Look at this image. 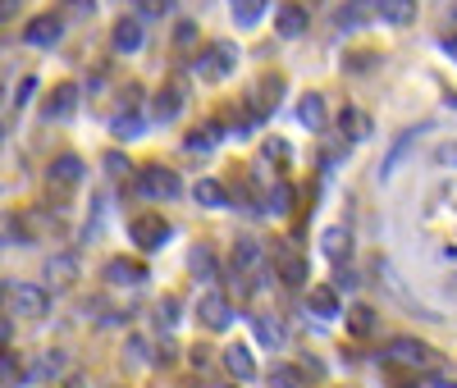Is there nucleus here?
Here are the masks:
<instances>
[{
    "mask_svg": "<svg viewBox=\"0 0 457 388\" xmlns=\"http://www.w3.org/2000/svg\"><path fill=\"white\" fill-rule=\"evenodd\" d=\"M238 69V46L234 42H211L202 55H197V73L211 78V83H220V78H228Z\"/></svg>",
    "mask_w": 457,
    "mask_h": 388,
    "instance_id": "3",
    "label": "nucleus"
},
{
    "mask_svg": "<svg viewBox=\"0 0 457 388\" xmlns=\"http://www.w3.org/2000/svg\"><path fill=\"white\" fill-rule=\"evenodd\" d=\"M193 275H202V279H215V256H211L206 247H197V252H193Z\"/></svg>",
    "mask_w": 457,
    "mask_h": 388,
    "instance_id": "33",
    "label": "nucleus"
},
{
    "mask_svg": "<svg viewBox=\"0 0 457 388\" xmlns=\"http://www.w3.org/2000/svg\"><path fill=\"white\" fill-rule=\"evenodd\" d=\"M211 146H215V128H197L187 137V151H211Z\"/></svg>",
    "mask_w": 457,
    "mask_h": 388,
    "instance_id": "38",
    "label": "nucleus"
},
{
    "mask_svg": "<svg viewBox=\"0 0 457 388\" xmlns=\"http://www.w3.org/2000/svg\"><path fill=\"white\" fill-rule=\"evenodd\" d=\"M288 202H293V192H288V183H275L270 192H265V211H270V215H288V211H293Z\"/></svg>",
    "mask_w": 457,
    "mask_h": 388,
    "instance_id": "30",
    "label": "nucleus"
},
{
    "mask_svg": "<svg viewBox=\"0 0 457 388\" xmlns=\"http://www.w3.org/2000/svg\"><path fill=\"white\" fill-rule=\"evenodd\" d=\"M60 375H69V352L64 347H46V352L37 357V366L28 370V379H60Z\"/></svg>",
    "mask_w": 457,
    "mask_h": 388,
    "instance_id": "11",
    "label": "nucleus"
},
{
    "mask_svg": "<svg viewBox=\"0 0 457 388\" xmlns=\"http://www.w3.org/2000/svg\"><path fill=\"white\" fill-rule=\"evenodd\" d=\"M156 325H161V329H174V325H179V301H174V297H165V301L156 306Z\"/></svg>",
    "mask_w": 457,
    "mask_h": 388,
    "instance_id": "34",
    "label": "nucleus"
},
{
    "mask_svg": "<svg viewBox=\"0 0 457 388\" xmlns=\"http://www.w3.org/2000/svg\"><path fill=\"white\" fill-rule=\"evenodd\" d=\"M19 379H28L19 352H0V388H19Z\"/></svg>",
    "mask_w": 457,
    "mask_h": 388,
    "instance_id": "27",
    "label": "nucleus"
},
{
    "mask_svg": "<svg viewBox=\"0 0 457 388\" xmlns=\"http://www.w3.org/2000/svg\"><path fill=\"white\" fill-rule=\"evenodd\" d=\"M265 5H270V0H228V10H234V23L238 28H256L265 19Z\"/></svg>",
    "mask_w": 457,
    "mask_h": 388,
    "instance_id": "20",
    "label": "nucleus"
},
{
    "mask_svg": "<svg viewBox=\"0 0 457 388\" xmlns=\"http://www.w3.org/2000/svg\"><path fill=\"white\" fill-rule=\"evenodd\" d=\"M179 192H183V183H179V174H174V169H165V165H146V169L137 174V197L174 202Z\"/></svg>",
    "mask_w": 457,
    "mask_h": 388,
    "instance_id": "1",
    "label": "nucleus"
},
{
    "mask_svg": "<svg viewBox=\"0 0 457 388\" xmlns=\"http://www.w3.org/2000/svg\"><path fill=\"white\" fill-rule=\"evenodd\" d=\"M193 197H197V206H211V211H224V206H228V192H224V183H215V178H202V183L193 187Z\"/></svg>",
    "mask_w": 457,
    "mask_h": 388,
    "instance_id": "21",
    "label": "nucleus"
},
{
    "mask_svg": "<svg viewBox=\"0 0 457 388\" xmlns=\"http://www.w3.org/2000/svg\"><path fill=\"white\" fill-rule=\"evenodd\" d=\"M0 101H5V83H0Z\"/></svg>",
    "mask_w": 457,
    "mask_h": 388,
    "instance_id": "47",
    "label": "nucleus"
},
{
    "mask_svg": "<svg viewBox=\"0 0 457 388\" xmlns=\"http://www.w3.org/2000/svg\"><path fill=\"white\" fill-rule=\"evenodd\" d=\"M197 320L206 325V329H215V334H224L228 325H234V301H228L224 293H202V301H197Z\"/></svg>",
    "mask_w": 457,
    "mask_h": 388,
    "instance_id": "5",
    "label": "nucleus"
},
{
    "mask_svg": "<svg viewBox=\"0 0 457 388\" xmlns=\"http://www.w3.org/2000/svg\"><path fill=\"white\" fill-rule=\"evenodd\" d=\"M0 146H5V124H0Z\"/></svg>",
    "mask_w": 457,
    "mask_h": 388,
    "instance_id": "45",
    "label": "nucleus"
},
{
    "mask_svg": "<svg viewBox=\"0 0 457 388\" xmlns=\"http://www.w3.org/2000/svg\"><path fill=\"white\" fill-rule=\"evenodd\" d=\"M338 128H343V137H353V142H361V137H370V120L357 110V105H348L338 114Z\"/></svg>",
    "mask_w": 457,
    "mask_h": 388,
    "instance_id": "22",
    "label": "nucleus"
},
{
    "mask_svg": "<svg viewBox=\"0 0 457 388\" xmlns=\"http://www.w3.org/2000/svg\"><path fill=\"white\" fill-rule=\"evenodd\" d=\"M142 128H146V124H142V114H137V110H120V114L110 120V133L120 137V142H137Z\"/></svg>",
    "mask_w": 457,
    "mask_h": 388,
    "instance_id": "19",
    "label": "nucleus"
},
{
    "mask_svg": "<svg viewBox=\"0 0 457 388\" xmlns=\"http://www.w3.org/2000/svg\"><path fill=\"white\" fill-rule=\"evenodd\" d=\"M256 265H261V243L256 238H238L234 243V269L247 275V269H256Z\"/></svg>",
    "mask_w": 457,
    "mask_h": 388,
    "instance_id": "23",
    "label": "nucleus"
},
{
    "mask_svg": "<svg viewBox=\"0 0 457 388\" xmlns=\"http://www.w3.org/2000/svg\"><path fill=\"white\" fill-rule=\"evenodd\" d=\"M312 310H316L320 320H334V316H343L338 293H334V288H312Z\"/></svg>",
    "mask_w": 457,
    "mask_h": 388,
    "instance_id": "26",
    "label": "nucleus"
},
{
    "mask_svg": "<svg viewBox=\"0 0 457 388\" xmlns=\"http://www.w3.org/2000/svg\"><path fill=\"white\" fill-rule=\"evenodd\" d=\"M51 310V293L42 288V284H19V288H10V316H19V320H42Z\"/></svg>",
    "mask_w": 457,
    "mask_h": 388,
    "instance_id": "2",
    "label": "nucleus"
},
{
    "mask_svg": "<svg viewBox=\"0 0 457 388\" xmlns=\"http://www.w3.org/2000/svg\"><path fill=\"white\" fill-rule=\"evenodd\" d=\"M279 269H284V284H302L307 279V265H302V256H279Z\"/></svg>",
    "mask_w": 457,
    "mask_h": 388,
    "instance_id": "32",
    "label": "nucleus"
},
{
    "mask_svg": "<svg viewBox=\"0 0 457 388\" xmlns=\"http://www.w3.org/2000/svg\"><path fill=\"white\" fill-rule=\"evenodd\" d=\"M297 120H302V128H312V133H320L325 128V120H329V114H325V96H302V105H297Z\"/></svg>",
    "mask_w": 457,
    "mask_h": 388,
    "instance_id": "18",
    "label": "nucleus"
},
{
    "mask_svg": "<svg viewBox=\"0 0 457 388\" xmlns=\"http://www.w3.org/2000/svg\"><path fill=\"white\" fill-rule=\"evenodd\" d=\"M270 388H302V370L297 366H275L270 370Z\"/></svg>",
    "mask_w": 457,
    "mask_h": 388,
    "instance_id": "31",
    "label": "nucleus"
},
{
    "mask_svg": "<svg viewBox=\"0 0 457 388\" xmlns=\"http://www.w3.org/2000/svg\"><path fill=\"white\" fill-rule=\"evenodd\" d=\"M137 19H161V14H170L174 10V0H137Z\"/></svg>",
    "mask_w": 457,
    "mask_h": 388,
    "instance_id": "35",
    "label": "nucleus"
},
{
    "mask_svg": "<svg viewBox=\"0 0 457 388\" xmlns=\"http://www.w3.org/2000/svg\"><path fill=\"white\" fill-rule=\"evenodd\" d=\"M224 370L234 375V379H252V375H256L252 347H247V343H228V347H224Z\"/></svg>",
    "mask_w": 457,
    "mask_h": 388,
    "instance_id": "12",
    "label": "nucleus"
},
{
    "mask_svg": "<svg viewBox=\"0 0 457 388\" xmlns=\"http://www.w3.org/2000/svg\"><path fill=\"white\" fill-rule=\"evenodd\" d=\"M105 169H110L114 178H124V174H129V161H124L120 151H110V155H105Z\"/></svg>",
    "mask_w": 457,
    "mask_h": 388,
    "instance_id": "40",
    "label": "nucleus"
},
{
    "mask_svg": "<svg viewBox=\"0 0 457 388\" xmlns=\"http://www.w3.org/2000/svg\"><path fill=\"white\" fill-rule=\"evenodd\" d=\"M129 233H133V243H137L142 252H161V247L170 243V219H165V215H137V219L129 224Z\"/></svg>",
    "mask_w": 457,
    "mask_h": 388,
    "instance_id": "4",
    "label": "nucleus"
},
{
    "mask_svg": "<svg viewBox=\"0 0 457 388\" xmlns=\"http://www.w3.org/2000/svg\"><path fill=\"white\" fill-rule=\"evenodd\" d=\"M389 366H407V370H426L430 366V347L421 338H394L389 352H385Z\"/></svg>",
    "mask_w": 457,
    "mask_h": 388,
    "instance_id": "6",
    "label": "nucleus"
},
{
    "mask_svg": "<svg viewBox=\"0 0 457 388\" xmlns=\"http://www.w3.org/2000/svg\"><path fill=\"white\" fill-rule=\"evenodd\" d=\"M19 10H23V0H0V23L19 19Z\"/></svg>",
    "mask_w": 457,
    "mask_h": 388,
    "instance_id": "41",
    "label": "nucleus"
},
{
    "mask_svg": "<svg viewBox=\"0 0 457 388\" xmlns=\"http://www.w3.org/2000/svg\"><path fill=\"white\" fill-rule=\"evenodd\" d=\"M370 14V0H348V5L338 10V28H361Z\"/></svg>",
    "mask_w": 457,
    "mask_h": 388,
    "instance_id": "28",
    "label": "nucleus"
},
{
    "mask_svg": "<svg viewBox=\"0 0 457 388\" xmlns=\"http://www.w3.org/2000/svg\"><path fill=\"white\" fill-rule=\"evenodd\" d=\"M60 388H83V375H69V379H64Z\"/></svg>",
    "mask_w": 457,
    "mask_h": 388,
    "instance_id": "42",
    "label": "nucleus"
},
{
    "mask_svg": "<svg viewBox=\"0 0 457 388\" xmlns=\"http://www.w3.org/2000/svg\"><path fill=\"white\" fill-rule=\"evenodd\" d=\"M46 279H51L55 288H69L73 279H79V256H69V252L51 256V260H46Z\"/></svg>",
    "mask_w": 457,
    "mask_h": 388,
    "instance_id": "17",
    "label": "nucleus"
},
{
    "mask_svg": "<svg viewBox=\"0 0 457 388\" xmlns=\"http://www.w3.org/2000/svg\"><path fill=\"white\" fill-rule=\"evenodd\" d=\"M435 165H444V169H457V142H444V146H435Z\"/></svg>",
    "mask_w": 457,
    "mask_h": 388,
    "instance_id": "37",
    "label": "nucleus"
},
{
    "mask_svg": "<svg viewBox=\"0 0 457 388\" xmlns=\"http://www.w3.org/2000/svg\"><path fill=\"white\" fill-rule=\"evenodd\" d=\"M64 37V23L55 19V14H42V19H32L28 28H23V42L28 46H55Z\"/></svg>",
    "mask_w": 457,
    "mask_h": 388,
    "instance_id": "8",
    "label": "nucleus"
},
{
    "mask_svg": "<svg viewBox=\"0 0 457 388\" xmlns=\"http://www.w3.org/2000/svg\"><path fill=\"white\" fill-rule=\"evenodd\" d=\"M256 334H261L265 343H284V325H279V320H265V316H261V320H256Z\"/></svg>",
    "mask_w": 457,
    "mask_h": 388,
    "instance_id": "36",
    "label": "nucleus"
},
{
    "mask_svg": "<svg viewBox=\"0 0 457 388\" xmlns=\"http://www.w3.org/2000/svg\"><path fill=\"white\" fill-rule=\"evenodd\" d=\"M73 110H79V87L73 83H60L46 101V120H73Z\"/></svg>",
    "mask_w": 457,
    "mask_h": 388,
    "instance_id": "13",
    "label": "nucleus"
},
{
    "mask_svg": "<svg viewBox=\"0 0 457 388\" xmlns=\"http://www.w3.org/2000/svg\"><path fill=\"white\" fill-rule=\"evenodd\" d=\"M142 37H146L142 19H120V23H114V32H110V46L120 51V55H133L142 46Z\"/></svg>",
    "mask_w": 457,
    "mask_h": 388,
    "instance_id": "10",
    "label": "nucleus"
},
{
    "mask_svg": "<svg viewBox=\"0 0 457 388\" xmlns=\"http://www.w3.org/2000/svg\"><path fill=\"white\" fill-rule=\"evenodd\" d=\"M430 388H457V379H435Z\"/></svg>",
    "mask_w": 457,
    "mask_h": 388,
    "instance_id": "44",
    "label": "nucleus"
},
{
    "mask_svg": "<svg viewBox=\"0 0 457 388\" xmlns=\"http://www.w3.org/2000/svg\"><path fill=\"white\" fill-rule=\"evenodd\" d=\"M370 329H375V310H370V306H353V310H348V334L366 338Z\"/></svg>",
    "mask_w": 457,
    "mask_h": 388,
    "instance_id": "29",
    "label": "nucleus"
},
{
    "mask_svg": "<svg viewBox=\"0 0 457 388\" xmlns=\"http://www.w3.org/2000/svg\"><path fill=\"white\" fill-rule=\"evenodd\" d=\"M320 243H325V256H329V260H343V256L353 252L348 228H338V224H334V228H325V238H320Z\"/></svg>",
    "mask_w": 457,
    "mask_h": 388,
    "instance_id": "25",
    "label": "nucleus"
},
{
    "mask_svg": "<svg viewBox=\"0 0 457 388\" xmlns=\"http://www.w3.org/2000/svg\"><path fill=\"white\" fill-rule=\"evenodd\" d=\"M83 183V161L79 155H60L51 161V187H79Z\"/></svg>",
    "mask_w": 457,
    "mask_h": 388,
    "instance_id": "15",
    "label": "nucleus"
},
{
    "mask_svg": "<svg viewBox=\"0 0 457 388\" xmlns=\"http://www.w3.org/2000/svg\"><path fill=\"white\" fill-rule=\"evenodd\" d=\"M96 14V0H60V23H87Z\"/></svg>",
    "mask_w": 457,
    "mask_h": 388,
    "instance_id": "24",
    "label": "nucleus"
},
{
    "mask_svg": "<svg viewBox=\"0 0 457 388\" xmlns=\"http://www.w3.org/2000/svg\"><path fill=\"white\" fill-rule=\"evenodd\" d=\"M370 5H375L379 19L394 23V28H407L416 19V0H370Z\"/></svg>",
    "mask_w": 457,
    "mask_h": 388,
    "instance_id": "14",
    "label": "nucleus"
},
{
    "mask_svg": "<svg viewBox=\"0 0 457 388\" xmlns=\"http://www.w3.org/2000/svg\"><path fill=\"white\" fill-rule=\"evenodd\" d=\"M124 361H133V366H142V361H146V343H142V338H129V347H124Z\"/></svg>",
    "mask_w": 457,
    "mask_h": 388,
    "instance_id": "39",
    "label": "nucleus"
},
{
    "mask_svg": "<svg viewBox=\"0 0 457 388\" xmlns=\"http://www.w3.org/2000/svg\"><path fill=\"white\" fill-rule=\"evenodd\" d=\"M444 51H448V55L457 60V37H444Z\"/></svg>",
    "mask_w": 457,
    "mask_h": 388,
    "instance_id": "43",
    "label": "nucleus"
},
{
    "mask_svg": "<svg viewBox=\"0 0 457 388\" xmlns=\"http://www.w3.org/2000/svg\"><path fill=\"white\" fill-rule=\"evenodd\" d=\"M183 101H187V87H183V83H165V87L156 92V105H151V114H156L161 124H170V120H179Z\"/></svg>",
    "mask_w": 457,
    "mask_h": 388,
    "instance_id": "9",
    "label": "nucleus"
},
{
    "mask_svg": "<svg viewBox=\"0 0 457 388\" xmlns=\"http://www.w3.org/2000/svg\"><path fill=\"white\" fill-rule=\"evenodd\" d=\"M211 388H234V384H211Z\"/></svg>",
    "mask_w": 457,
    "mask_h": 388,
    "instance_id": "46",
    "label": "nucleus"
},
{
    "mask_svg": "<svg viewBox=\"0 0 457 388\" xmlns=\"http://www.w3.org/2000/svg\"><path fill=\"white\" fill-rule=\"evenodd\" d=\"M307 23H312V14L302 10V5H284V10L275 14V32H279V37H288V42L307 32Z\"/></svg>",
    "mask_w": 457,
    "mask_h": 388,
    "instance_id": "16",
    "label": "nucleus"
},
{
    "mask_svg": "<svg viewBox=\"0 0 457 388\" xmlns=\"http://www.w3.org/2000/svg\"><path fill=\"white\" fill-rule=\"evenodd\" d=\"M105 279L114 288H137L146 279V265L142 260H129V256H114V260H105Z\"/></svg>",
    "mask_w": 457,
    "mask_h": 388,
    "instance_id": "7",
    "label": "nucleus"
}]
</instances>
